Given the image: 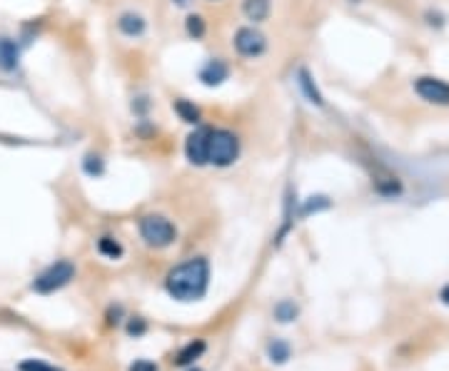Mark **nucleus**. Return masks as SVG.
I'll use <instances>...</instances> for the list:
<instances>
[{"label":"nucleus","instance_id":"1","mask_svg":"<svg viewBox=\"0 0 449 371\" xmlns=\"http://www.w3.org/2000/svg\"><path fill=\"white\" fill-rule=\"evenodd\" d=\"M210 284V265L205 257H192L177 265L165 279L168 294L177 302H197L205 297Z\"/></svg>","mask_w":449,"mask_h":371},{"label":"nucleus","instance_id":"2","mask_svg":"<svg viewBox=\"0 0 449 371\" xmlns=\"http://www.w3.org/2000/svg\"><path fill=\"white\" fill-rule=\"evenodd\" d=\"M240 158V137L232 130L210 127V142H208V164L215 167H230Z\"/></svg>","mask_w":449,"mask_h":371},{"label":"nucleus","instance_id":"3","mask_svg":"<svg viewBox=\"0 0 449 371\" xmlns=\"http://www.w3.org/2000/svg\"><path fill=\"white\" fill-rule=\"evenodd\" d=\"M138 230H140L142 242H145L147 247H155V249L170 247V244L175 242V237H177L175 225L168 220V217H163V214H145V217H140Z\"/></svg>","mask_w":449,"mask_h":371},{"label":"nucleus","instance_id":"4","mask_svg":"<svg viewBox=\"0 0 449 371\" xmlns=\"http://www.w3.org/2000/svg\"><path fill=\"white\" fill-rule=\"evenodd\" d=\"M73 276H75V267L70 265V262H55V265H51L48 270L40 272V274L35 276L33 289L38 294H53V292H58V289L65 287Z\"/></svg>","mask_w":449,"mask_h":371},{"label":"nucleus","instance_id":"5","mask_svg":"<svg viewBox=\"0 0 449 371\" xmlns=\"http://www.w3.org/2000/svg\"><path fill=\"white\" fill-rule=\"evenodd\" d=\"M232 48L240 57H260L267 50V38L260 33L255 25H242L235 30V38H232Z\"/></svg>","mask_w":449,"mask_h":371},{"label":"nucleus","instance_id":"6","mask_svg":"<svg viewBox=\"0 0 449 371\" xmlns=\"http://www.w3.org/2000/svg\"><path fill=\"white\" fill-rule=\"evenodd\" d=\"M415 92L424 102L432 105H449V83L439 78H420L415 80Z\"/></svg>","mask_w":449,"mask_h":371},{"label":"nucleus","instance_id":"7","mask_svg":"<svg viewBox=\"0 0 449 371\" xmlns=\"http://www.w3.org/2000/svg\"><path fill=\"white\" fill-rule=\"evenodd\" d=\"M208 142H210V127H197L185 140V158L192 164H197V167L208 164Z\"/></svg>","mask_w":449,"mask_h":371},{"label":"nucleus","instance_id":"8","mask_svg":"<svg viewBox=\"0 0 449 371\" xmlns=\"http://www.w3.org/2000/svg\"><path fill=\"white\" fill-rule=\"evenodd\" d=\"M118 30L125 35V38H140L142 33L147 30V23L145 18L140 15V13H123V15L118 18Z\"/></svg>","mask_w":449,"mask_h":371},{"label":"nucleus","instance_id":"9","mask_svg":"<svg viewBox=\"0 0 449 371\" xmlns=\"http://www.w3.org/2000/svg\"><path fill=\"white\" fill-rule=\"evenodd\" d=\"M272 10V3L269 0H242V15L250 20V23H264Z\"/></svg>","mask_w":449,"mask_h":371},{"label":"nucleus","instance_id":"10","mask_svg":"<svg viewBox=\"0 0 449 371\" xmlns=\"http://www.w3.org/2000/svg\"><path fill=\"white\" fill-rule=\"evenodd\" d=\"M227 73H230V70H227V65H224V62L210 60L208 65L202 68L200 80H202L205 85H210V88H213V85H220L222 80H227Z\"/></svg>","mask_w":449,"mask_h":371},{"label":"nucleus","instance_id":"11","mask_svg":"<svg viewBox=\"0 0 449 371\" xmlns=\"http://www.w3.org/2000/svg\"><path fill=\"white\" fill-rule=\"evenodd\" d=\"M18 57H20V52H18L15 43L8 38H0V68L13 70L18 65Z\"/></svg>","mask_w":449,"mask_h":371},{"label":"nucleus","instance_id":"12","mask_svg":"<svg viewBox=\"0 0 449 371\" xmlns=\"http://www.w3.org/2000/svg\"><path fill=\"white\" fill-rule=\"evenodd\" d=\"M205 351V342H190L187 346H182L177 351V356H175V364L177 366H187V364H192V361L197 359V356Z\"/></svg>","mask_w":449,"mask_h":371},{"label":"nucleus","instance_id":"13","mask_svg":"<svg viewBox=\"0 0 449 371\" xmlns=\"http://www.w3.org/2000/svg\"><path fill=\"white\" fill-rule=\"evenodd\" d=\"M98 252L107 259H120L123 257V244H120L115 237H100V239H98Z\"/></svg>","mask_w":449,"mask_h":371},{"label":"nucleus","instance_id":"14","mask_svg":"<svg viewBox=\"0 0 449 371\" xmlns=\"http://www.w3.org/2000/svg\"><path fill=\"white\" fill-rule=\"evenodd\" d=\"M185 30H187V35H190L192 40H202V38H205V33H208V25H205V18L197 15V13H192V15H187V20H185Z\"/></svg>","mask_w":449,"mask_h":371},{"label":"nucleus","instance_id":"15","mask_svg":"<svg viewBox=\"0 0 449 371\" xmlns=\"http://www.w3.org/2000/svg\"><path fill=\"white\" fill-rule=\"evenodd\" d=\"M175 113L180 115V118L185 120V122H192V125H197L200 122V110H197L192 102H187V100H177L175 102Z\"/></svg>","mask_w":449,"mask_h":371},{"label":"nucleus","instance_id":"16","mask_svg":"<svg viewBox=\"0 0 449 371\" xmlns=\"http://www.w3.org/2000/svg\"><path fill=\"white\" fill-rule=\"evenodd\" d=\"M275 316H277L280 321H285V324H287V321H292L295 316H297V307H295L292 302H280V304L275 307Z\"/></svg>","mask_w":449,"mask_h":371},{"label":"nucleus","instance_id":"17","mask_svg":"<svg viewBox=\"0 0 449 371\" xmlns=\"http://www.w3.org/2000/svg\"><path fill=\"white\" fill-rule=\"evenodd\" d=\"M269 356H272V361L282 364V361L290 359V346L285 342H272L269 344Z\"/></svg>","mask_w":449,"mask_h":371},{"label":"nucleus","instance_id":"18","mask_svg":"<svg viewBox=\"0 0 449 371\" xmlns=\"http://www.w3.org/2000/svg\"><path fill=\"white\" fill-rule=\"evenodd\" d=\"M20 371H60V369H55V366H51V364H45V361L28 359V361H22V364H20Z\"/></svg>","mask_w":449,"mask_h":371},{"label":"nucleus","instance_id":"19","mask_svg":"<svg viewBox=\"0 0 449 371\" xmlns=\"http://www.w3.org/2000/svg\"><path fill=\"white\" fill-rule=\"evenodd\" d=\"M130 371H157V366L152 364V361L140 359V361H135V364L130 366Z\"/></svg>","mask_w":449,"mask_h":371},{"label":"nucleus","instance_id":"20","mask_svg":"<svg viewBox=\"0 0 449 371\" xmlns=\"http://www.w3.org/2000/svg\"><path fill=\"white\" fill-rule=\"evenodd\" d=\"M128 332L130 334H142V332H145V321H130Z\"/></svg>","mask_w":449,"mask_h":371},{"label":"nucleus","instance_id":"21","mask_svg":"<svg viewBox=\"0 0 449 371\" xmlns=\"http://www.w3.org/2000/svg\"><path fill=\"white\" fill-rule=\"evenodd\" d=\"M442 302H444V304H449V284L442 289Z\"/></svg>","mask_w":449,"mask_h":371},{"label":"nucleus","instance_id":"22","mask_svg":"<svg viewBox=\"0 0 449 371\" xmlns=\"http://www.w3.org/2000/svg\"><path fill=\"white\" fill-rule=\"evenodd\" d=\"M192 371H200V369H192Z\"/></svg>","mask_w":449,"mask_h":371},{"label":"nucleus","instance_id":"23","mask_svg":"<svg viewBox=\"0 0 449 371\" xmlns=\"http://www.w3.org/2000/svg\"><path fill=\"white\" fill-rule=\"evenodd\" d=\"M210 3H215V0H210Z\"/></svg>","mask_w":449,"mask_h":371}]
</instances>
